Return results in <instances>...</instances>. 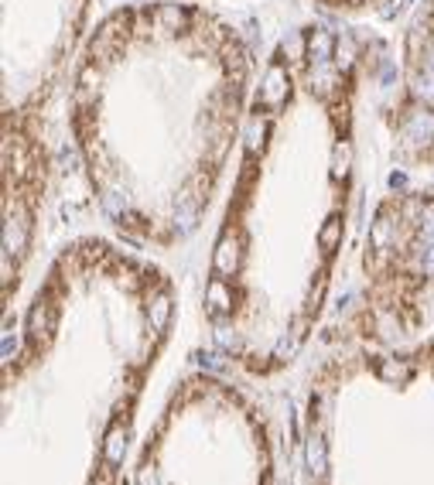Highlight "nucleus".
Wrapping results in <instances>:
<instances>
[{"mask_svg":"<svg viewBox=\"0 0 434 485\" xmlns=\"http://www.w3.org/2000/svg\"><path fill=\"white\" fill-rule=\"evenodd\" d=\"M366 41L301 21L260 62L202 274L212 349L274 379L325 331L359 195Z\"/></svg>","mask_w":434,"mask_h":485,"instance_id":"nucleus-1","label":"nucleus"},{"mask_svg":"<svg viewBox=\"0 0 434 485\" xmlns=\"http://www.w3.org/2000/svg\"><path fill=\"white\" fill-rule=\"evenodd\" d=\"M260 62L209 0H127L96 17L62 123L86 192L120 243L168 253L219 208Z\"/></svg>","mask_w":434,"mask_h":485,"instance_id":"nucleus-2","label":"nucleus"},{"mask_svg":"<svg viewBox=\"0 0 434 485\" xmlns=\"http://www.w3.org/2000/svg\"><path fill=\"white\" fill-rule=\"evenodd\" d=\"M171 274L117 236L51 253L0 363V485H123L178 324Z\"/></svg>","mask_w":434,"mask_h":485,"instance_id":"nucleus-3","label":"nucleus"},{"mask_svg":"<svg viewBox=\"0 0 434 485\" xmlns=\"http://www.w3.org/2000/svg\"><path fill=\"white\" fill-rule=\"evenodd\" d=\"M301 485H434V335L328 349L298 397Z\"/></svg>","mask_w":434,"mask_h":485,"instance_id":"nucleus-4","label":"nucleus"},{"mask_svg":"<svg viewBox=\"0 0 434 485\" xmlns=\"http://www.w3.org/2000/svg\"><path fill=\"white\" fill-rule=\"evenodd\" d=\"M96 0H0V287L10 315L55 188L58 113Z\"/></svg>","mask_w":434,"mask_h":485,"instance_id":"nucleus-5","label":"nucleus"},{"mask_svg":"<svg viewBox=\"0 0 434 485\" xmlns=\"http://www.w3.org/2000/svg\"><path fill=\"white\" fill-rule=\"evenodd\" d=\"M127 485H277L274 424L243 383L192 369L137 441Z\"/></svg>","mask_w":434,"mask_h":485,"instance_id":"nucleus-6","label":"nucleus"},{"mask_svg":"<svg viewBox=\"0 0 434 485\" xmlns=\"http://www.w3.org/2000/svg\"><path fill=\"white\" fill-rule=\"evenodd\" d=\"M431 315L434 192L390 188L366 219L349 304L321 338L328 349H396L424 338Z\"/></svg>","mask_w":434,"mask_h":485,"instance_id":"nucleus-7","label":"nucleus"},{"mask_svg":"<svg viewBox=\"0 0 434 485\" xmlns=\"http://www.w3.org/2000/svg\"><path fill=\"white\" fill-rule=\"evenodd\" d=\"M380 126L403 167L434 171V0H417L403 24Z\"/></svg>","mask_w":434,"mask_h":485,"instance_id":"nucleus-8","label":"nucleus"},{"mask_svg":"<svg viewBox=\"0 0 434 485\" xmlns=\"http://www.w3.org/2000/svg\"><path fill=\"white\" fill-rule=\"evenodd\" d=\"M312 3L332 17H366V14L383 10L390 0H312Z\"/></svg>","mask_w":434,"mask_h":485,"instance_id":"nucleus-9","label":"nucleus"}]
</instances>
